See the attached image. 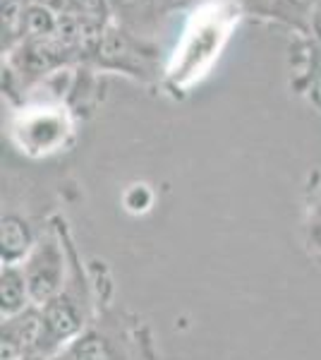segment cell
I'll use <instances>...</instances> for the list:
<instances>
[{
    "label": "cell",
    "instance_id": "4fadbf2b",
    "mask_svg": "<svg viewBox=\"0 0 321 360\" xmlns=\"http://www.w3.org/2000/svg\"><path fill=\"white\" fill-rule=\"evenodd\" d=\"M34 3H39V5H44V8H48V10H53V13H65L67 10V0H34Z\"/></svg>",
    "mask_w": 321,
    "mask_h": 360
},
{
    "label": "cell",
    "instance_id": "5bb4252c",
    "mask_svg": "<svg viewBox=\"0 0 321 360\" xmlns=\"http://www.w3.org/2000/svg\"><path fill=\"white\" fill-rule=\"evenodd\" d=\"M312 34L317 41H321V3L317 5V10H314V17H312Z\"/></svg>",
    "mask_w": 321,
    "mask_h": 360
},
{
    "label": "cell",
    "instance_id": "7c38bea8",
    "mask_svg": "<svg viewBox=\"0 0 321 360\" xmlns=\"http://www.w3.org/2000/svg\"><path fill=\"white\" fill-rule=\"evenodd\" d=\"M190 3H195V0H159V10L161 13H171V10L185 8Z\"/></svg>",
    "mask_w": 321,
    "mask_h": 360
},
{
    "label": "cell",
    "instance_id": "3957f363",
    "mask_svg": "<svg viewBox=\"0 0 321 360\" xmlns=\"http://www.w3.org/2000/svg\"><path fill=\"white\" fill-rule=\"evenodd\" d=\"M29 303H32V293H29L25 269L20 264H3V274H0V310H3V319L25 312Z\"/></svg>",
    "mask_w": 321,
    "mask_h": 360
},
{
    "label": "cell",
    "instance_id": "8fae6325",
    "mask_svg": "<svg viewBox=\"0 0 321 360\" xmlns=\"http://www.w3.org/2000/svg\"><path fill=\"white\" fill-rule=\"evenodd\" d=\"M237 3H240L242 8L252 15H268L271 13L273 0H237Z\"/></svg>",
    "mask_w": 321,
    "mask_h": 360
},
{
    "label": "cell",
    "instance_id": "7a4b0ae2",
    "mask_svg": "<svg viewBox=\"0 0 321 360\" xmlns=\"http://www.w3.org/2000/svg\"><path fill=\"white\" fill-rule=\"evenodd\" d=\"M41 317H44V334H41L39 353H53L67 339H74L81 329V307L65 293L41 305Z\"/></svg>",
    "mask_w": 321,
    "mask_h": 360
},
{
    "label": "cell",
    "instance_id": "8992f818",
    "mask_svg": "<svg viewBox=\"0 0 321 360\" xmlns=\"http://www.w3.org/2000/svg\"><path fill=\"white\" fill-rule=\"evenodd\" d=\"M319 3L321 0H273L268 17L300 32H312V17Z\"/></svg>",
    "mask_w": 321,
    "mask_h": 360
},
{
    "label": "cell",
    "instance_id": "ba28073f",
    "mask_svg": "<svg viewBox=\"0 0 321 360\" xmlns=\"http://www.w3.org/2000/svg\"><path fill=\"white\" fill-rule=\"evenodd\" d=\"M29 0H3V49L25 41V13Z\"/></svg>",
    "mask_w": 321,
    "mask_h": 360
},
{
    "label": "cell",
    "instance_id": "9c48e42d",
    "mask_svg": "<svg viewBox=\"0 0 321 360\" xmlns=\"http://www.w3.org/2000/svg\"><path fill=\"white\" fill-rule=\"evenodd\" d=\"M67 356L72 360H115L108 341L98 334H84L74 339L72 346L67 348Z\"/></svg>",
    "mask_w": 321,
    "mask_h": 360
},
{
    "label": "cell",
    "instance_id": "5b68a950",
    "mask_svg": "<svg viewBox=\"0 0 321 360\" xmlns=\"http://www.w3.org/2000/svg\"><path fill=\"white\" fill-rule=\"evenodd\" d=\"M108 8L110 15L120 20V27L130 34L144 32L161 13L159 0H108Z\"/></svg>",
    "mask_w": 321,
    "mask_h": 360
},
{
    "label": "cell",
    "instance_id": "9a60e30c",
    "mask_svg": "<svg viewBox=\"0 0 321 360\" xmlns=\"http://www.w3.org/2000/svg\"><path fill=\"white\" fill-rule=\"evenodd\" d=\"M58 360H72V358H70L67 353H65V356H60V358H58Z\"/></svg>",
    "mask_w": 321,
    "mask_h": 360
},
{
    "label": "cell",
    "instance_id": "277c9868",
    "mask_svg": "<svg viewBox=\"0 0 321 360\" xmlns=\"http://www.w3.org/2000/svg\"><path fill=\"white\" fill-rule=\"evenodd\" d=\"M34 250L32 229L20 217H5L3 219V236H0V255L3 264H20L29 257Z\"/></svg>",
    "mask_w": 321,
    "mask_h": 360
},
{
    "label": "cell",
    "instance_id": "30bf717a",
    "mask_svg": "<svg viewBox=\"0 0 321 360\" xmlns=\"http://www.w3.org/2000/svg\"><path fill=\"white\" fill-rule=\"evenodd\" d=\"M309 245L314 250H321V205L314 207L312 217H309Z\"/></svg>",
    "mask_w": 321,
    "mask_h": 360
},
{
    "label": "cell",
    "instance_id": "6da1fadb",
    "mask_svg": "<svg viewBox=\"0 0 321 360\" xmlns=\"http://www.w3.org/2000/svg\"><path fill=\"white\" fill-rule=\"evenodd\" d=\"M22 269H25L34 305L41 307L63 293L65 259H63V252L53 238H46L39 245H34L29 257L25 259V264H22Z\"/></svg>",
    "mask_w": 321,
    "mask_h": 360
},
{
    "label": "cell",
    "instance_id": "52a82bcc",
    "mask_svg": "<svg viewBox=\"0 0 321 360\" xmlns=\"http://www.w3.org/2000/svg\"><path fill=\"white\" fill-rule=\"evenodd\" d=\"M55 25H58V13L29 0L25 13V41L51 39L55 34Z\"/></svg>",
    "mask_w": 321,
    "mask_h": 360
}]
</instances>
